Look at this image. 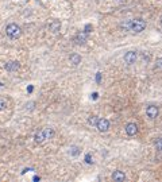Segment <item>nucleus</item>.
Instances as JSON below:
<instances>
[{
    "label": "nucleus",
    "instance_id": "obj_6",
    "mask_svg": "<svg viewBox=\"0 0 162 182\" xmlns=\"http://www.w3.org/2000/svg\"><path fill=\"white\" fill-rule=\"evenodd\" d=\"M4 67H6L7 72H16L20 67V65L18 61H10V62H7Z\"/></svg>",
    "mask_w": 162,
    "mask_h": 182
},
{
    "label": "nucleus",
    "instance_id": "obj_2",
    "mask_svg": "<svg viewBox=\"0 0 162 182\" xmlns=\"http://www.w3.org/2000/svg\"><path fill=\"white\" fill-rule=\"evenodd\" d=\"M6 34L7 37H10L11 39H16L22 35V29L16 23H10V24L6 27Z\"/></svg>",
    "mask_w": 162,
    "mask_h": 182
},
{
    "label": "nucleus",
    "instance_id": "obj_15",
    "mask_svg": "<svg viewBox=\"0 0 162 182\" xmlns=\"http://www.w3.org/2000/svg\"><path fill=\"white\" fill-rule=\"evenodd\" d=\"M154 70H156V72H162V58H157Z\"/></svg>",
    "mask_w": 162,
    "mask_h": 182
},
{
    "label": "nucleus",
    "instance_id": "obj_23",
    "mask_svg": "<svg viewBox=\"0 0 162 182\" xmlns=\"http://www.w3.org/2000/svg\"><path fill=\"white\" fill-rule=\"evenodd\" d=\"M97 97H99V93H97V92H95V93L92 95V99H93V100H97Z\"/></svg>",
    "mask_w": 162,
    "mask_h": 182
},
{
    "label": "nucleus",
    "instance_id": "obj_3",
    "mask_svg": "<svg viewBox=\"0 0 162 182\" xmlns=\"http://www.w3.org/2000/svg\"><path fill=\"white\" fill-rule=\"evenodd\" d=\"M96 128H97L100 132H107L108 128H109V121L104 118H100L96 123Z\"/></svg>",
    "mask_w": 162,
    "mask_h": 182
},
{
    "label": "nucleus",
    "instance_id": "obj_17",
    "mask_svg": "<svg viewBox=\"0 0 162 182\" xmlns=\"http://www.w3.org/2000/svg\"><path fill=\"white\" fill-rule=\"evenodd\" d=\"M6 108H7V100L0 97V111H4Z\"/></svg>",
    "mask_w": 162,
    "mask_h": 182
},
{
    "label": "nucleus",
    "instance_id": "obj_7",
    "mask_svg": "<svg viewBox=\"0 0 162 182\" xmlns=\"http://www.w3.org/2000/svg\"><path fill=\"white\" fill-rule=\"evenodd\" d=\"M126 132H127L128 136H134V135L138 132V125L135 123H128L126 125Z\"/></svg>",
    "mask_w": 162,
    "mask_h": 182
},
{
    "label": "nucleus",
    "instance_id": "obj_18",
    "mask_svg": "<svg viewBox=\"0 0 162 182\" xmlns=\"http://www.w3.org/2000/svg\"><path fill=\"white\" fill-rule=\"evenodd\" d=\"M85 162L88 163V165H92V163H93L92 157H91V154H86V155H85Z\"/></svg>",
    "mask_w": 162,
    "mask_h": 182
},
{
    "label": "nucleus",
    "instance_id": "obj_5",
    "mask_svg": "<svg viewBox=\"0 0 162 182\" xmlns=\"http://www.w3.org/2000/svg\"><path fill=\"white\" fill-rule=\"evenodd\" d=\"M158 107L156 105H149L146 108V115L147 118H150L153 120V119H157V116H158Z\"/></svg>",
    "mask_w": 162,
    "mask_h": 182
},
{
    "label": "nucleus",
    "instance_id": "obj_25",
    "mask_svg": "<svg viewBox=\"0 0 162 182\" xmlns=\"http://www.w3.org/2000/svg\"><path fill=\"white\" fill-rule=\"evenodd\" d=\"M39 179H41V177H38V176H35V177H34V178H32V181H35V182H37V181H39Z\"/></svg>",
    "mask_w": 162,
    "mask_h": 182
},
{
    "label": "nucleus",
    "instance_id": "obj_22",
    "mask_svg": "<svg viewBox=\"0 0 162 182\" xmlns=\"http://www.w3.org/2000/svg\"><path fill=\"white\" fill-rule=\"evenodd\" d=\"M32 90H34V86H32V85H29V88H27V92L31 93Z\"/></svg>",
    "mask_w": 162,
    "mask_h": 182
},
{
    "label": "nucleus",
    "instance_id": "obj_9",
    "mask_svg": "<svg viewBox=\"0 0 162 182\" xmlns=\"http://www.w3.org/2000/svg\"><path fill=\"white\" fill-rule=\"evenodd\" d=\"M112 179H114V181H118V182H123L124 179H126V176H124L123 171L116 170V171H114V174H112Z\"/></svg>",
    "mask_w": 162,
    "mask_h": 182
},
{
    "label": "nucleus",
    "instance_id": "obj_26",
    "mask_svg": "<svg viewBox=\"0 0 162 182\" xmlns=\"http://www.w3.org/2000/svg\"><path fill=\"white\" fill-rule=\"evenodd\" d=\"M159 27L162 29V15H161V18H159Z\"/></svg>",
    "mask_w": 162,
    "mask_h": 182
},
{
    "label": "nucleus",
    "instance_id": "obj_12",
    "mask_svg": "<svg viewBox=\"0 0 162 182\" xmlns=\"http://www.w3.org/2000/svg\"><path fill=\"white\" fill-rule=\"evenodd\" d=\"M69 153H70V155H72V157H77V155H80L81 150H80V147H77V146H70Z\"/></svg>",
    "mask_w": 162,
    "mask_h": 182
},
{
    "label": "nucleus",
    "instance_id": "obj_10",
    "mask_svg": "<svg viewBox=\"0 0 162 182\" xmlns=\"http://www.w3.org/2000/svg\"><path fill=\"white\" fill-rule=\"evenodd\" d=\"M34 139H35V142L37 143H43L45 140H46V138H45V134H43V131H38L37 134H35V136H34Z\"/></svg>",
    "mask_w": 162,
    "mask_h": 182
},
{
    "label": "nucleus",
    "instance_id": "obj_8",
    "mask_svg": "<svg viewBox=\"0 0 162 182\" xmlns=\"http://www.w3.org/2000/svg\"><path fill=\"white\" fill-rule=\"evenodd\" d=\"M86 39H88V34H86L85 31H81V32H78L76 35V38H74V41L78 43V45H84L86 42Z\"/></svg>",
    "mask_w": 162,
    "mask_h": 182
},
{
    "label": "nucleus",
    "instance_id": "obj_24",
    "mask_svg": "<svg viewBox=\"0 0 162 182\" xmlns=\"http://www.w3.org/2000/svg\"><path fill=\"white\" fill-rule=\"evenodd\" d=\"M26 107H29V109H32V107H34V102H29Z\"/></svg>",
    "mask_w": 162,
    "mask_h": 182
},
{
    "label": "nucleus",
    "instance_id": "obj_21",
    "mask_svg": "<svg viewBox=\"0 0 162 182\" xmlns=\"http://www.w3.org/2000/svg\"><path fill=\"white\" fill-rule=\"evenodd\" d=\"M91 30H92V24H86L85 29H84V31H85L86 34H89V32H91Z\"/></svg>",
    "mask_w": 162,
    "mask_h": 182
},
{
    "label": "nucleus",
    "instance_id": "obj_11",
    "mask_svg": "<svg viewBox=\"0 0 162 182\" xmlns=\"http://www.w3.org/2000/svg\"><path fill=\"white\" fill-rule=\"evenodd\" d=\"M69 61H70V64L74 65V66H77V65L81 62V57H80L78 54H72L69 57Z\"/></svg>",
    "mask_w": 162,
    "mask_h": 182
},
{
    "label": "nucleus",
    "instance_id": "obj_16",
    "mask_svg": "<svg viewBox=\"0 0 162 182\" xmlns=\"http://www.w3.org/2000/svg\"><path fill=\"white\" fill-rule=\"evenodd\" d=\"M97 120H99V118H97V116H89L88 123H89V124H91V125H96Z\"/></svg>",
    "mask_w": 162,
    "mask_h": 182
},
{
    "label": "nucleus",
    "instance_id": "obj_13",
    "mask_svg": "<svg viewBox=\"0 0 162 182\" xmlns=\"http://www.w3.org/2000/svg\"><path fill=\"white\" fill-rule=\"evenodd\" d=\"M43 131V134H45V138L46 139H50V138H53V135H54V131H53V128H43L42 130Z\"/></svg>",
    "mask_w": 162,
    "mask_h": 182
},
{
    "label": "nucleus",
    "instance_id": "obj_4",
    "mask_svg": "<svg viewBox=\"0 0 162 182\" xmlns=\"http://www.w3.org/2000/svg\"><path fill=\"white\" fill-rule=\"evenodd\" d=\"M137 51H128V53H126V55H124V62L127 65H132L135 64V61H137Z\"/></svg>",
    "mask_w": 162,
    "mask_h": 182
},
{
    "label": "nucleus",
    "instance_id": "obj_19",
    "mask_svg": "<svg viewBox=\"0 0 162 182\" xmlns=\"http://www.w3.org/2000/svg\"><path fill=\"white\" fill-rule=\"evenodd\" d=\"M96 82H97V84L102 82V73H100V72H97V73H96Z\"/></svg>",
    "mask_w": 162,
    "mask_h": 182
},
{
    "label": "nucleus",
    "instance_id": "obj_1",
    "mask_svg": "<svg viewBox=\"0 0 162 182\" xmlns=\"http://www.w3.org/2000/svg\"><path fill=\"white\" fill-rule=\"evenodd\" d=\"M128 29H130L131 32H134V34H139V32H142L143 30L146 29V22L143 19H140V18H138V19H132L128 22Z\"/></svg>",
    "mask_w": 162,
    "mask_h": 182
},
{
    "label": "nucleus",
    "instance_id": "obj_14",
    "mask_svg": "<svg viewBox=\"0 0 162 182\" xmlns=\"http://www.w3.org/2000/svg\"><path fill=\"white\" fill-rule=\"evenodd\" d=\"M60 29H61V23L57 22V20H55V22H53V23L50 24V30H51L53 32L60 31Z\"/></svg>",
    "mask_w": 162,
    "mask_h": 182
},
{
    "label": "nucleus",
    "instance_id": "obj_20",
    "mask_svg": "<svg viewBox=\"0 0 162 182\" xmlns=\"http://www.w3.org/2000/svg\"><path fill=\"white\" fill-rule=\"evenodd\" d=\"M156 146H157V148H158L159 151H162V139H158V140H157Z\"/></svg>",
    "mask_w": 162,
    "mask_h": 182
}]
</instances>
